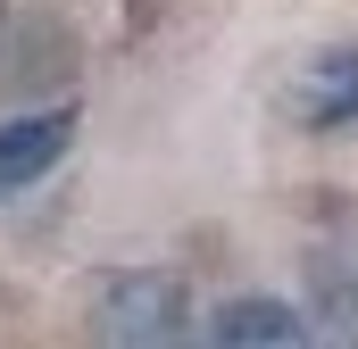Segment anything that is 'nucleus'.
<instances>
[{"instance_id":"nucleus-1","label":"nucleus","mask_w":358,"mask_h":349,"mask_svg":"<svg viewBox=\"0 0 358 349\" xmlns=\"http://www.w3.org/2000/svg\"><path fill=\"white\" fill-rule=\"evenodd\" d=\"M192 333V283L176 266H125L92 291V341L108 349H167Z\"/></svg>"},{"instance_id":"nucleus-2","label":"nucleus","mask_w":358,"mask_h":349,"mask_svg":"<svg viewBox=\"0 0 358 349\" xmlns=\"http://www.w3.org/2000/svg\"><path fill=\"white\" fill-rule=\"evenodd\" d=\"M76 75V25L50 17V8H25L0 25V91L34 100V91H59Z\"/></svg>"},{"instance_id":"nucleus-3","label":"nucleus","mask_w":358,"mask_h":349,"mask_svg":"<svg viewBox=\"0 0 358 349\" xmlns=\"http://www.w3.org/2000/svg\"><path fill=\"white\" fill-rule=\"evenodd\" d=\"M67 150H76V108L67 100H42L25 117H0V200H25Z\"/></svg>"},{"instance_id":"nucleus-4","label":"nucleus","mask_w":358,"mask_h":349,"mask_svg":"<svg viewBox=\"0 0 358 349\" xmlns=\"http://www.w3.org/2000/svg\"><path fill=\"white\" fill-rule=\"evenodd\" d=\"M200 341H217V349H300V341H317V316L292 308V299H267V291H242V299L200 316Z\"/></svg>"},{"instance_id":"nucleus-5","label":"nucleus","mask_w":358,"mask_h":349,"mask_svg":"<svg viewBox=\"0 0 358 349\" xmlns=\"http://www.w3.org/2000/svg\"><path fill=\"white\" fill-rule=\"evenodd\" d=\"M292 125H308V133L358 125V42H334V50L300 59V75H292Z\"/></svg>"},{"instance_id":"nucleus-6","label":"nucleus","mask_w":358,"mask_h":349,"mask_svg":"<svg viewBox=\"0 0 358 349\" xmlns=\"http://www.w3.org/2000/svg\"><path fill=\"white\" fill-rule=\"evenodd\" d=\"M300 283H308V316L325 341H358V242H317L300 258Z\"/></svg>"},{"instance_id":"nucleus-7","label":"nucleus","mask_w":358,"mask_h":349,"mask_svg":"<svg viewBox=\"0 0 358 349\" xmlns=\"http://www.w3.org/2000/svg\"><path fill=\"white\" fill-rule=\"evenodd\" d=\"M0 25H8V8H0Z\"/></svg>"}]
</instances>
